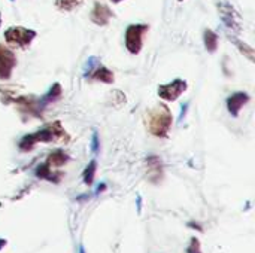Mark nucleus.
I'll return each instance as SVG.
<instances>
[{"label": "nucleus", "instance_id": "nucleus-1", "mask_svg": "<svg viewBox=\"0 0 255 253\" xmlns=\"http://www.w3.org/2000/svg\"><path fill=\"white\" fill-rule=\"evenodd\" d=\"M70 140L67 131L63 128L60 121H55L49 125H46L45 128L27 134L19 140V149L22 152H28L31 151L37 143H67Z\"/></svg>", "mask_w": 255, "mask_h": 253}, {"label": "nucleus", "instance_id": "nucleus-2", "mask_svg": "<svg viewBox=\"0 0 255 253\" xmlns=\"http://www.w3.org/2000/svg\"><path fill=\"white\" fill-rule=\"evenodd\" d=\"M172 112L167 106H155L149 109L145 115V125L146 130L155 137H167L172 128Z\"/></svg>", "mask_w": 255, "mask_h": 253}, {"label": "nucleus", "instance_id": "nucleus-3", "mask_svg": "<svg viewBox=\"0 0 255 253\" xmlns=\"http://www.w3.org/2000/svg\"><path fill=\"white\" fill-rule=\"evenodd\" d=\"M34 37H36V31L30 28H24V27H10L4 33L6 42L21 49H27Z\"/></svg>", "mask_w": 255, "mask_h": 253}, {"label": "nucleus", "instance_id": "nucleus-4", "mask_svg": "<svg viewBox=\"0 0 255 253\" xmlns=\"http://www.w3.org/2000/svg\"><path fill=\"white\" fill-rule=\"evenodd\" d=\"M149 30L146 24H131L126 30V48L130 54H139L143 46V36Z\"/></svg>", "mask_w": 255, "mask_h": 253}, {"label": "nucleus", "instance_id": "nucleus-5", "mask_svg": "<svg viewBox=\"0 0 255 253\" xmlns=\"http://www.w3.org/2000/svg\"><path fill=\"white\" fill-rule=\"evenodd\" d=\"M185 89H187V82L184 79H175L170 84L160 85L158 95L164 101H175L185 92Z\"/></svg>", "mask_w": 255, "mask_h": 253}, {"label": "nucleus", "instance_id": "nucleus-6", "mask_svg": "<svg viewBox=\"0 0 255 253\" xmlns=\"http://www.w3.org/2000/svg\"><path fill=\"white\" fill-rule=\"evenodd\" d=\"M16 66V55L0 43V79H9Z\"/></svg>", "mask_w": 255, "mask_h": 253}, {"label": "nucleus", "instance_id": "nucleus-7", "mask_svg": "<svg viewBox=\"0 0 255 253\" xmlns=\"http://www.w3.org/2000/svg\"><path fill=\"white\" fill-rule=\"evenodd\" d=\"M112 16H114L112 10L106 4H102V3H96L90 15L91 21L97 25H106Z\"/></svg>", "mask_w": 255, "mask_h": 253}, {"label": "nucleus", "instance_id": "nucleus-8", "mask_svg": "<svg viewBox=\"0 0 255 253\" xmlns=\"http://www.w3.org/2000/svg\"><path fill=\"white\" fill-rule=\"evenodd\" d=\"M250 101V95L247 92H235L227 98V109L233 116H239L244 106Z\"/></svg>", "mask_w": 255, "mask_h": 253}, {"label": "nucleus", "instance_id": "nucleus-9", "mask_svg": "<svg viewBox=\"0 0 255 253\" xmlns=\"http://www.w3.org/2000/svg\"><path fill=\"white\" fill-rule=\"evenodd\" d=\"M36 177L37 179H42V180H48V182H52V183H60V180L63 179V173L61 171H55L52 170L51 167H48L45 163L43 164H39L36 167V171H34Z\"/></svg>", "mask_w": 255, "mask_h": 253}, {"label": "nucleus", "instance_id": "nucleus-10", "mask_svg": "<svg viewBox=\"0 0 255 253\" xmlns=\"http://www.w3.org/2000/svg\"><path fill=\"white\" fill-rule=\"evenodd\" d=\"M146 163H148V174H149L151 182L158 183L163 179V164H161V160L157 155H151Z\"/></svg>", "mask_w": 255, "mask_h": 253}, {"label": "nucleus", "instance_id": "nucleus-11", "mask_svg": "<svg viewBox=\"0 0 255 253\" xmlns=\"http://www.w3.org/2000/svg\"><path fill=\"white\" fill-rule=\"evenodd\" d=\"M69 160H70V158H69V155H67L64 151H61V149H55L54 152H51V154L48 155V158H46L45 164H46L48 167H51L52 170H55V169L63 167L64 164H67V161H69Z\"/></svg>", "mask_w": 255, "mask_h": 253}, {"label": "nucleus", "instance_id": "nucleus-12", "mask_svg": "<svg viewBox=\"0 0 255 253\" xmlns=\"http://www.w3.org/2000/svg\"><path fill=\"white\" fill-rule=\"evenodd\" d=\"M90 78L93 81H100V82H105V84H112L114 82V73L105 66H97L96 69H93L90 72Z\"/></svg>", "mask_w": 255, "mask_h": 253}, {"label": "nucleus", "instance_id": "nucleus-13", "mask_svg": "<svg viewBox=\"0 0 255 253\" xmlns=\"http://www.w3.org/2000/svg\"><path fill=\"white\" fill-rule=\"evenodd\" d=\"M60 97H61V86H60V84H54V85L51 86V89L48 91V94H45V95L40 98V103H42L43 107H46L48 104H51V103L60 100Z\"/></svg>", "mask_w": 255, "mask_h": 253}, {"label": "nucleus", "instance_id": "nucleus-14", "mask_svg": "<svg viewBox=\"0 0 255 253\" xmlns=\"http://www.w3.org/2000/svg\"><path fill=\"white\" fill-rule=\"evenodd\" d=\"M220 10H221V18L223 21L227 24V27H235L236 22H235V16H236V12L233 10V7L227 3L221 4L220 6Z\"/></svg>", "mask_w": 255, "mask_h": 253}, {"label": "nucleus", "instance_id": "nucleus-15", "mask_svg": "<svg viewBox=\"0 0 255 253\" xmlns=\"http://www.w3.org/2000/svg\"><path fill=\"white\" fill-rule=\"evenodd\" d=\"M203 40H205V46L209 52H215L218 49V34L214 33L212 30H205Z\"/></svg>", "mask_w": 255, "mask_h": 253}, {"label": "nucleus", "instance_id": "nucleus-16", "mask_svg": "<svg viewBox=\"0 0 255 253\" xmlns=\"http://www.w3.org/2000/svg\"><path fill=\"white\" fill-rule=\"evenodd\" d=\"M82 1L84 0H55V6L61 12H73L82 4Z\"/></svg>", "mask_w": 255, "mask_h": 253}, {"label": "nucleus", "instance_id": "nucleus-17", "mask_svg": "<svg viewBox=\"0 0 255 253\" xmlns=\"http://www.w3.org/2000/svg\"><path fill=\"white\" fill-rule=\"evenodd\" d=\"M96 171H97V161L93 160V161L88 163V166H87L85 170H84V183H85L87 186H91V185H93Z\"/></svg>", "mask_w": 255, "mask_h": 253}, {"label": "nucleus", "instance_id": "nucleus-18", "mask_svg": "<svg viewBox=\"0 0 255 253\" xmlns=\"http://www.w3.org/2000/svg\"><path fill=\"white\" fill-rule=\"evenodd\" d=\"M187 253H203L202 252V245L197 237H191L190 246L187 248Z\"/></svg>", "mask_w": 255, "mask_h": 253}, {"label": "nucleus", "instance_id": "nucleus-19", "mask_svg": "<svg viewBox=\"0 0 255 253\" xmlns=\"http://www.w3.org/2000/svg\"><path fill=\"white\" fill-rule=\"evenodd\" d=\"M236 45L241 48V52H245L247 54V57L251 60V61H254V55H253V49L250 48V46H247V45H242L241 42H236Z\"/></svg>", "mask_w": 255, "mask_h": 253}, {"label": "nucleus", "instance_id": "nucleus-20", "mask_svg": "<svg viewBox=\"0 0 255 253\" xmlns=\"http://www.w3.org/2000/svg\"><path fill=\"white\" fill-rule=\"evenodd\" d=\"M91 149H93V152H94V154H97V152H99V139H97V134H94V136H93V146H91Z\"/></svg>", "mask_w": 255, "mask_h": 253}, {"label": "nucleus", "instance_id": "nucleus-21", "mask_svg": "<svg viewBox=\"0 0 255 253\" xmlns=\"http://www.w3.org/2000/svg\"><path fill=\"white\" fill-rule=\"evenodd\" d=\"M6 245H7V242H6L4 239H0V251H1Z\"/></svg>", "mask_w": 255, "mask_h": 253}, {"label": "nucleus", "instance_id": "nucleus-22", "mask_svg": "<svg viewBox=\"0 0 255 253\" xmlns=\"http://www.w3.org/2000/svg\"><path fill=\"white\" fill-rule=\"evenodd\" d=\"M191 228H196V230H199V231H202V227L200 225H197V224H188Z\"/></svg>", "mask_w": 255, "mask_h": 253}, {"label": "nucleus", "instance_id": "nucleus-23", "mask_svg": "<svg viewBox=\"0 0 255 253\" xmlns=\"http://www.w3.org/2000/svg\"><path fill=\"white\" fill-rule=\"evenodd\" d=\"M112 3H120V1H123V0H111Z\"/></svg>", "mask_w": 255, "mask_h": 253}, {"label": "nucleus", "instance_id": "nucleus-24", "mask_svg": "<svg viewBox=\"0 0 255 253\" xmlns=\"http://www.w3.org/2000/svg\"><path fill=\"white\" fill-rule=\"evenodd\" d=\"M0 25H1V13H0Z\"/></svg>", "mask_w": 255, "mask_h": 253}, {"label": "nucleus", "instance_id": "nucleus-25", "mask_svg": "<svg viewBox=\"0 0 255 253\" xmlns=\"http://www.w3.org/2000/svg\"><path fill=\"white\" fill-rule=\"evenodd\" d=\"M179 1H184V0H179Z\"/></svg>", "mask_w": 255, "mask_h": 253}]
</instances>
